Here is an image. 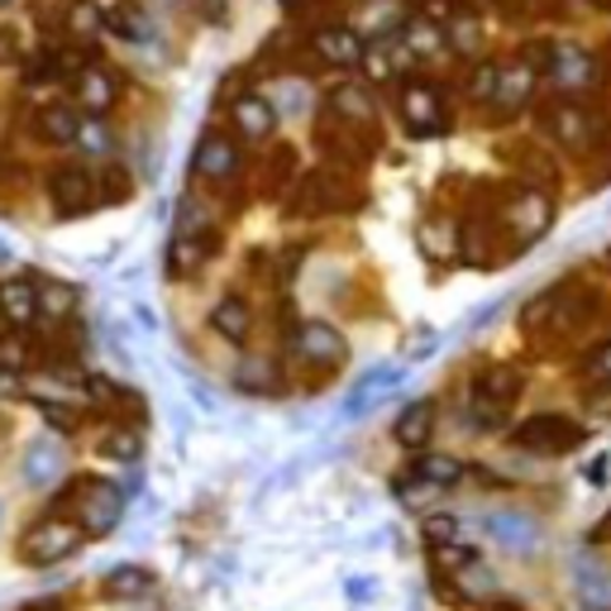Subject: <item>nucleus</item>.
<instances>
[{
  "label": "nucleus",
  "instance_id": "f257e3e1",
  "mask_svg": "<svg viewBox=\"0 0 611 611\" xmlns=\"http://www.w3.org/2000/svg\"><path fill=\"white\" fill-rule=\"evenodd\" d=\"M82 544H87V530L72 517H43L20 535V559L29 569H48V564H58V559L77 554Z\"/></svg>",
  "mask_w": 611,
  "mask_h": 611
},
{
  "label": "nucleus",
  "instance_id": "f03ea898",
  "mask_svg": "<svg viewBox=\"0 0 611 611\" xmlns=\"http://www.w3.org/2000/svg\"><path fill=\"white\" fill-rule=\"evenodd\" d=\"M588 440V430L569 421V415H530V421L517 425V444L530 449V454H544V459H559V454H573L578 444Z\"/></svg>",
  "mask_w": 611,
  "mask_h": 611
},
{
  "label": "nucleus",
  "instance_id": "7ed1b4c3",
  "mask_svg": "<svg viewBox=\"0 0 611 611\" xmlns=\"http://www.w3.org/2000/svg\"><path fill=\"white\" fill-rule=\"evenodd\" d=\"M521 397V373L511 363H497L492 373H482L473 382V411L482 425H497L502 421V407H511V401Z\"/></svg>",
  "mask_w": 611,
  "mask_h": 611
},
{
  "label": "nucleus",
  "instance_id": "20e7f679",
  "mask_svg": "<svg viewBox=\"0 0 611 611\" xmlns=\"http://www.w3.org/2000/svg\"><path fill=\"white\" fill-rule=\"evenodd\" d=\"M48 201L58 206L62 216H82L96 206V177L82 163H58L48 172Z\"/></svg>",
  "mask_w": 611,
  "mask_h": 611
},
{
  "label": "nucleus",
  "instance_id": "39448f33",
  "mask_svg": "<svg viewBox=\"0 0 611 611\" xmlns=\"http://www.w3.org/2000/svg\"><path fill=\"white\" fill-rule=\"evenodd\" d=\"M397 110H401V120H407V130L415 139H435L444 130V120H449L444 116V96L435 87H421V82H411L407 91H401Z\"/></svg>",
  "mask_w": 611,
  "mask_h": 611
},
{
  "label": "nucleus",
  "instance_id": "423d86ee",
  "mask_svg": "<svg viewBox=\"0 0 611 611\" xmlns=\"http://www.w3.org/2000/svg\"><path fill=\"white\" fill-rule=\"evenodd\" d=\"M72 497L82 502V511H77L82 521H77V525H82L87 535H106V530L120 521V492H116V488H106V482L82 478V482L72 488Z\"/></svg>",
  "mask_w": 611,
  "mask_h": 611
},
{
  "label": "nucleus",
  "instance_id": "0eeeda50",
  "mask_svg": "<svg viewBox=\"0 0 611 611\" xmlns=\"http://www.w3.org/2000/svg\"><path fill=\"white\" fill-rule=\"evenodd\" d=\"M292 349L301 353L306 363H320V368H330V363H340L349 344H344V334L325 325V320H301L297 334H292Z\"/></svg>",
  "mask_w": 611,
  "mask_h": 611
},
{
  "label": "nucleus",
  "instance_id": "6e6552de",
  "mask_svg": "<svg viewBox=\"0 0 611 611\" xmlns=\"http://www.w3.org/2000/svg\"><path fill=\"white\" fill-rule=\"evenodd\" d=\"M191 172L201 177V182H230L239 172V143L230 134H206L197 143V158H191Z\"/></svg>",
  "mask_w": 611,
  "mask_h": 611
},
{
  "label": "nucleus",
  "instance_id": "1a4fd4ad",
  "mask_svg": "<svg viewBox=\"0 0 611 611\" xmlns=\"http://www.w3.org/2000/svg\"><path fill=\"white\" fill-rule=\"evenodd\" d=\"M230 124H234V134L263 143V139H272V130H278V110L268 106V96H253V91H249V96H234Z\"/></svg>",
  "mask_w": 611,
  "mask_h": 611
},
{
  "label": "nucleus",
  "instance_id": "9d476101",
  "mask_svg": "<svg viewBox=\"0 0 611 611\" xmlns=\"http://www.w3.org/2000/svg\"><path fill=\"white\" fill-rule=\"evenodd\" d=\"M72 96H77V106H82V110H91V116H106V110L116 106V96H120V82L101 68V62H96V68H77Z\"/></svg>",
  "mask_w": 611,
  "mask_h": 611
},
{
  "label": "nucleus",
  "instance_id": "9b49d317",
  "mask_svg": "<svg viewBox=\"0 0 611 611\" xmlns=\"http://www.w3.org/2000/svg\"><path fill=\"white\" fill-rule=\"evenodd\" d=\"M0 320L14 330H29L39 320V287H29L24 278L0 282Z\"/></svg>",
  "mask_w": 611,
  "mask_h": 611
},
{
  "label": "nucleus",
  "instance_id": "f8f14e48",
  "mask_svg": "<svg viewBox=\"0 0 611 611\" xmlns=\"http://www.w3.org/2000/svg\"><path fill=\"white\" fill-rule=\"evenodd\" d=\"M311 48H315V58L334 62V68H359V62H363V39L353 34V29H344V24H325V29H315Z\"/></svg>",
  "mask_w": 611,
  "mask_h": 611
},
{
  "label": "nucleus",
  "instance_id": "ddd939ff",
  "mask_svg": "<svg viewBox=\"0 0 611 611\" xmlns=\"http://www.w3.org/2000/svg\"><path fill=\"white\" fill-rule=\"evenodd\" d=\"M292 211L297 216H330V211H340V191H334L325 172H306V182L292 197Z\"/></svg>",
  "mask_w": 611,
  "mask_h": 611
},
{
  "label": "nucleus",
  "instance_id": "4468645a",
  "mask_svg": "<svg viewBox=\"0 0 611 611\" xmlns=\"http://www.w3.org/2000/svg\"><path fill=\"white\" fill-rule=\"evenodd\" d=\"M211 325H216L220 340L244 344V340H249V330H253V311H249V301H244V297H224V301H216Z\"/></svg>",
  "mask_w": 611,
  "mask_h": 611
},
{
  "label": "nucleus",
  "instance_id": "2eb2a0df",
  "mask_svg": "<svg viewBox=\"0 0 611 611\" xmlns=\"http://www.w3.org/2000/svg\"><path fill=\"white\" fill-rule=\"evenodd\" d=\"M77 130H82V120H77V110H72V106H58V101L39 106V116H34V134H39L43 143H77Z\"/></svg>",
  "mask_w": 611,
  "mask_h": 611
},
{
  "label": "nucleus",
  "instance_id": "dca6fc26",
  "mask_svg": "<svg viewBox=\"0 0 611 611\" xmlns=\"http://www.w3.org/2000/svg\"><path fill=\"white\" fill-rule=\"evenodd\" d=\"M34 363H39V344L29 340V330L0 334V373H29Z\"/></svg>",
  "mask_w": 611,
  "mask_h": 611
},
{
  "label": "nucleus",
  "instance_id": "f3484780",
  "mask_svg": "<svg viewBox=\"0 0 611 611\" xmlns=\"http://www.w3.org/2000/svg\"><path fill=\"white\" fill-rule=\"evenodd\" d=\"M211 253H216V239L211 234H177L168 263H172L177 278H187V272H197L206 259H211Z\"/></svg>",
  "mask_w": 611,
  "mask_h": 611
},
{
  "label": "nucleus",
  "instance_id": "a211bd4d",
  "mask_svg": "<svg viewBox=\"0 0 611 611\" xmlns=\"http://www.w3.org/2000/svg\"><path fill=\"white\" fill-rule=\"evenodd\" d=\"M430 425H435V401H411L407 411H401V421H397V444H407V449H415V444H425L430 440Z\"/></svg>",
  "mask_w": 611,
  "mask_h": 611
},
{
  "label": "nucleus",
  "instance_id": "6ab92c4d",
  "mask_svg": "<svg viewBox=\"0 0 611 611\" xmlns=\"http://www.w3.org/2000/svg\"><path fill=\"white\" fill-rule=\"evenodd\" d=\"M234 382L244 392H282V373H278V363H268V359H244Z\"/></svg>",
  "mask_w": 611,
  "mask_h": 611
},
{
  "label": "nucleus",
  "instance_id": "aec40b11",
  "mask_svg": "<svg viewBox=\"0 0 611 611\" xmlns=\"http://www.w3.org/2000/svg\"><path fill=\"white\" fill-rule=\"evenodd\" d=\"M550 130L564 139V143H588L592 120H588V110H578V106H559L554 120H550Z\"/></svg>",
  "mask_w": 611,
  "mask_h": 611
},
{
  "label": "nucleus",
  "instance_id": "412c9836",
  "mask_svg": "<svg viewBox=\"0 0 611 611\" xmlns=\"http://www.w3.org/2000/svg\"><path fill=\"white\" fill-rule=\"evenodd\" d=\"M153 588V578L143 573V569H116L106 578V592L110 598H139V592H149Z\"/></svg>",
  "mask_w": 611,
  "mask_h": 611
},
{
  "label": "nucleus",
  "instance_id": "4be33fe9",
  "mask_svg": "<svg viewBox=\"0 0 611 611\" xmlns=\"http://www.w3.org/2000/svg\"><path fill=\"white\" fill-rule=\"evenodd\" d=\"M415 473H421L425 482H435V488H449V482H459V459H444V454H421V463H415Z\"/></svg>",
  "mask_w": 611,
  "mask_h": 611
},
{
  "label": "nucleus",
  "instance_id": "5701e85b",
  "mask_svg": "<svg viewBox=\"0 0 611 611\" xmlns=\"http://www.w3.org/2000/svg\"><path fill=\"white\" fill-rule=\"evenodd\" d=\"M68 29H72L77 39L101 34V10H96L91 0H72V6H68Z\"/></svg>",
  "mask_w": 611,
  "mask_h": 611
},
{
  "label": "nucleus",
  "instance_id": "b1692460",
  "mask_svg": "<svg viewBox=\"0 0 611 611\" xmlns=\"http://www.w3.org/2000/svg\"><path fill=\"white\" fill-rule=\"evenodd\" d=\"M101 454H110V459H139V435H134V430H106V435H101Z\"/></svg>",
  "mask_w": 611,
  "mask_h": 611
},
{
  "label": "nucleus",
  "instance_id": "393cba45",
  "mask_svg": "<svg viewBox=\"0 0 611 611\" xmlns=\"http://www.w3.org/2000/svg\"><path fill=\"white\" fill-rule=\"evenodd\" d=\"M454 535H459V517H449V511L425 517V540H430V544H440V550H444V544L454 540Z\"/></svg>",
  "mask_w": 611,
  "mask_h": 611
},
{
  "label": "nucleus",
  "instance_id": "a878e982",
  "mask_svg": "<svg viewBox=\"0 0 611 611\" xmlns=\"http://www.w3.org/2000/svg\"><path fill=\"white\" fill-rule=\"evenodd\" d=\"M77 143H82V149H91V153H106V149H110V134L91 120V124H82V130H77Z\"/></svg>",
  "mask_w": 611,
  "mask_h": 611
},
{
  "label": "nucleus",
  "instance_id": "bb28decb",
  "mask_svg": "<svg viewBox=\"0 0 611 611\" xmlns=\"http://www.w3.org/2000/svg\"><path fill=\"white\" fill-rule=\"evenodd\" d=\"M588 378H592V382H611V344H602V349L588 359Z\"/></svg>",
  "mask_w": 611,
  "mask_h": 611
},
{
  "label": "nucleus",
  "instance_id": "cd10ccee",
  "mask_svg": "<svg viewBox=\"0 0 611 611\" xmlns=\"http://www.w3.org/2000/svg\"><path fill=\"white\" fill-rule=\"evenodd\" d=\"M191 10H197L201 20L220 24V20H224V10H230V0H191Z\"/></svg>",
  "mask_w": 611,
  "mask_h": 611
},
{
  "label": "nucleus",
  "instance_id": "c85d7f7f",
  "mask_svg": "<svg viewBox=\"0 0 611 611\" xmlns=\"http://www.w3.org/2000/svg\"><path fill=\"white\" fill-rule=\"evenodd\" d=\"M6 62H20V39H14V29L0 24V68Z\"/></svg>",
  "mask_w": 611,
  "mask_h": 611
},
{
  "label": "nucleus",
  "instance_id": "c756f323",
  "mask_svg": "<svg viewBox=\"0 0 611 611\" xmlns=\"http://www.w3.org/2000/svg\"><path fill=\"white\" fill-rule=\"evenodd\" d=\"M6 6H14V0H0V10H6Z\"/></svg>",
  "mask_w": 611,
  "mask_h": 611
},
{
  "label": "nucleus",
  "instance_id": "7c9ffc66",
  "mask_svg": "<svg viewBox=\"0 0 611 611\" xmlns=\"http://www.w3.org/2000/svg\"><path fill=\"white\" fill-rule=\"evenodd\" d=\"M607 525H611V517H607Z\"/></svg>",
  "mask_w": 611,
  "mask_h": 611
}]
</instances>
